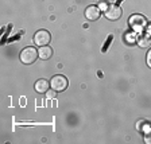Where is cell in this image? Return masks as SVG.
<instances>
[{"label":"cell","instance_id":"13","mask_svg":"<svg viewBox=\"0 0 151 144\" xmlns=\"http://www.w3.org/2000/svg\"><path fill=\"white\" fill-rule=\"evenodd\" d=\"M147 65H148V67H151V49L147 53Z\"/></svg>","mask_w":151,"mask_h":144},{"label":"cell","instance_id":"1","mask_svg":"<svg viewBox=\"0 0 151 144\" xmlns=\"http://www.w3.org/2000/svg\"><path fill=\"white\" fill-rule=\"evenodd\" d=\"M38 57H39V53L34 47H26L20 53V61L23 62V65H31L37 61Z\"/></svg>","mask_w":151,"mask_h":144},{"label":"cell","instance_id":"9","mask_svg":"<svg viewBox=\"0 0 151 144\" xmlns=\"http://www.w3.org/2000/svg\"><path fill=\"white\" fill-rule=\"evenodd\" d=\"M138 44L142 47V49H146V47H150L151 44V38L148 35H139L138 37Z\"/></svg>","mask_w":151,"mask_h":144},{"label":"cell","instance_id":"10","mask_svg":"<svg viewBox=\"0 0 151 144\" xmlns=\"http://www.w3.org/2000/svg\"><path fill=\"white\" fill-rule=\"evenodd\" d=\"M145 141L147 144H151V128L145 129Z\"/></svg>","mask_w":151,"mask_h":144},{"label":"cell","instance_id":"2","mask_svg":"<svg viewBox=\"0 0 151 144\" xmlns=\"http://www.w3.org/2000/svg\"><path fill=\"white\" fill-rule=\"evenodd\" d=\"M129 26L135 32H143L146 27H147V22H146L145 16L142 15H132L129 18Z\"/></svg>","mask_w":151,"mask_h":144},{"label":"cell","instance_id":"14","mask_svg":"<svg viewBox=\"0 0 151 144\" xmlns=\"http://www.w3.org/2000/svg\"><path fill=\"white\" fill-rule=\"evenodd\" d=\"M146 28H147V35H148V37L151 38V24H148V26H147V27H146Z\"/></svg>","mask_w":151,"mask_h":144},{"label":"cell","instance_id":"7","mask_svg":"<svg viewBox=\"0 0 151 144\" xmlns=\"http://www.w3.org/2000/svg\"><path fill=\"white\" fill-rule=\"evenodd\" d=\"M51 85L49 84V81H46L45 78L42 80H38L37 82H35V90L38 92V93H46L47 90H49V88H50Z\"/></svg>","mask_w":151,"mask_h":144},{"label":"cell","instance_id":"4","mask_svg":"<svg viewBox=\"0 0 151 144\" xmlns=\"http://www.w3.org/2000/svg\"><path fill=\"white\" fill-rule=\"evenodd\" d=\"M50 85L55 92H63L68 88V80H66L65 75H61V74L54 75L53 78H51Z\"/></svg>","mask_w":151,"mask_h":144},{"label":"cell","instance_id":"6","mask_svg":"<svg viewBox=\"0 0 151 144\" xmlns=\"http://www.w3.org/2000/svg\"><path fill=\"white\" fill-rule=\"evenodd\" d=\"M85 16H86V19L91 20V22L97 20V19L101 16V9L96 6H91V7H88V8L85 9Z\"/></svg>","mask_w":151,"mask_h":144},{"label":"cell","instance_id":"8","mask_svg":"<svg viewBox=\"0 0 151 144\" xmlns=\"http://www.w3.org/2000/svg\"><path fill=\"white\" fill-rule=\"evenodd\" d=\"M38 53H39V58H41V59L47 61V59H50L51 55H53V49L49 46H42Z\"/></svg>","mask_w":151,"mask_h":144},{"label":"cell","instance_id":"5","mask_svg":"<svg viewBox=\"0 0 151 144\" xmlns=\"http://www.w3.org/2000/svg\"><path fill=\"white\" fill-rule=\"evenodd\" d=\"M105 18L109 19V20H117V19L122 18V8H120L119 6H116V4H111L109 7H107V9H105Z\"/></svg>","mask_w":151,"mask_h":144},{"label":"cell","instance_id":"3","mask_svg":"<svg viewBox=\"0 0 151 144\" xmlns=\"http://www.w3.org/2000/svg\"><path fill=\"white\" fill-rule=\"evenodd\" d=\"M50 41H51V35H50V32L46 31V30H39V31H37L34 35V43L39 47L47 46V44L50 43Z\"/></svg>","mask_w":151,"mask_h":144},{"label":"cell","instance_id":"11","mask_svg":"<svg viewBox=\"0 0 151 144\" xmlns=\"http://www.w3.org/2000/svg\"><path fill=\"white\" fill-rule=\"evenodd\" d=\"M112 39H113V35H109V37L107 38V41H105V46L103 47V53H105V51H107V47L111 44V42H112Z\"/></svg>","mask_w":151,"mask_h":144},{"label":"cell","instance_id":"12","mask_svg":"<svg viewBox=\"0 0 151 144\" xmlns=\"http://www.w3.org/2000/svg\"><path fill=\"white\" fill-rule=\"evenodd\" d=\"M46 94H47V97H49V98H53L54 96H55V90H54V89H53V90H47Z\"/></svg>","mask_w":151,"mask_h":144}]
</instances>
